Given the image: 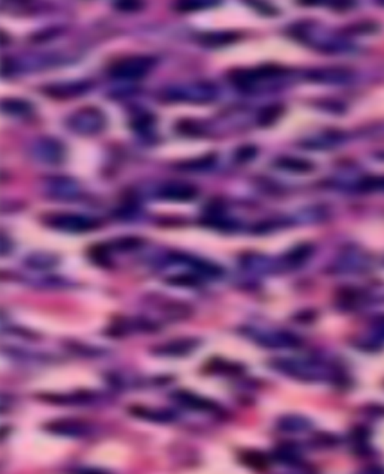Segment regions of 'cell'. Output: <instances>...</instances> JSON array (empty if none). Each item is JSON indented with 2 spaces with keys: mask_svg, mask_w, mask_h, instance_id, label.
Returning a JSON list of instances; mask_svg holds the SVG:
<instances>
[{
  "mask_svg": "<svg viewBox=\"0 0 384 474\" xmlns=\"http://www.w3.org/2000/svg\"><path fill=\"white\" fill-rule=\"evenodd\" d=\"M378 5H383V6H384V2H378Z\"/></svg>",
  "mask_w": 384,
  "mask_h": 474,
  "instance_id": "ab89813d",
  "label": "cell"
},
{
  "mask_svg": "<svg viewBox=\"0 0 384 474\" xmlns=\"http://www.w3.org/2000/svg\"><path fill=\"white\" fill-rule=\"evenodd\" d=\"M198 194V191L195 186L188 185V184H168L164 185L158 197L162 200H170V202H189V200H194Z\"/></svg>",
  "mask_w": 384,
  "mask_h": 474,
  "instance_id": "30bf717a",
  "label": "cell"
},
{
  "mask_svg": "<svg viewBox=\"0 0 384 474\" xmlns=\"http://www.w3.org/2000/svg\"><path fill=\"white\" fill-rule=\"evenodd\" d=\"M173 398H175L179 404L185 405L191 410H197V412H215L218 408V405L210 399L198 396L188 390H177L173 394Z\"/></svg>",
  "mask_w": 384,
  "mask_h": 474,
  "instance_id": "7c38bea8",
  "label": "cell"
},
{
  "mask_svg": "<svg viewBox=\"0 0 384 474\" xmlns=\"http://www.w3.org/2000/svg\"><path fill=\"white\" fill-rule=\"evenodd\" d=\"M311 426V422L308 419L302 416H286L279 421V428L288 432H300L305 431Z\"/></svg>",
  "mask_w": 384,
  "mask_h": 474,
  "instance_id": "7402d4cb",
  "label": "cell"
},
{
  "mask_svg": "<svg viewBox=\"0 0 384 474\" xmlns=\"http://www.w3.org/2000/svg\"><path fill=\"white\" fill-rule=\"evenodd\" d=\"M155 123V117L153 114H148V113H144V114H140L139 117H135L134 121L131 122V126L134 128L135 131H148L150 130V128L153 126Z\"/></svg>",
  "mask_w": 384,
  "mask_h": 474,
  "instance_id": "f546056e",
  "label": "cell"
},
{
  "mask_svg": "<svg viewBox=\"0 0 384 474\" xmlns=\"http://www.w3.org/2000/svg\"><path fill=\"white\" fill-rule=\"evenodd\" d=\"M90 87L89 83H74V85H58V86H50L45 89L47 95L58 98V99H67V98H76L87 92V89Z\"/></svg>",
  "mask_w": 384,
  "mask_h": 474,
  "instance_id": "9a60e30c",
  "label": "cell"
},
{
  "mask_svg": "<svg viewBox=\"0 0 384 474\" xmlns=\"http://www.w3.org/2000/svg\"><path fill=\"white\" fill-rule=\"evenodd\" d=\"M216 162V155L209 153L206 157H201L197 159H192L189 162H182L179 164L180 170H206L210 168Z\"/></svg>",
  "mask_w": 384,
  "mask_h": 474,
  "instance_id": "484cf974",
  "label": "cell"
},
{
  "mask_svg": "<svg viewBox=\"0 0 384 474\" xmlns=\"http://www.w3.org/2000/svg\"><path fill=\"white\" fill-rule=\"evenodd\" d=\"M286 108L281 104H272L264 107L263 110L259 113V125L260 126H272L275 123L278 119L284 114Z\"/></svg>",
  "mask_w": 384,
  "mask_h": 474,
  "instance_id": "44dd1931",
  "label": "cell"
},
{
  "mask_svg": "<svg viewBox=\"0 0 384 474\" xmlns=\"http://www.w3.org/2000/svg\"><path fill=\"white\" fill-rule=\"evenodd\" d=\"M157 67V59L153 56H144V54H137V56L123 58L113 63L108 74L116 80H140L146 77L149 72Z\"/></svg>",
  "mask_w": 384,
  "mask_h": 474,
  "instance_id": "3957f363",
  "label": "cell"
},
{
  "mask_svg": "<svg viewBox=\"0 0 384 474\" xmlns=\"http://www.w3.org/2000/svg\"><path fill=\"white\" fill-rule=\"evenodd\" d=\"M49 194L56 198H74L80 193L77 180L71 177H53L49 180Z\"/></svg>",
  "mask_w": 384,
  "mask_h": 474,
  "instance_id": "4fadbf2b",
  "label": "cell"
},
{
  "mask_svg": "<svg viewBox=\"0 0 384 474\" xmlns=\"http://www.w3.org/2000/svg\"><path fill=\"white\" fill-rule=\"evenodd\" d=\"M241 461L245 464L246 467L254 468L257 471H264V470H268V467H269V458L259 450L243 452L242 457H241Z\"/></svg>",
  "mask_w": 384,
  "mask_h": 474,
  "instance_id": "ac0fdd59",
  "label": "cell"
},
{
  "mask_svg": "<svg viewBox=\"0 0 384 474\" xmlns=\"http://www.w3.org/2000/svg\"><path fill=\"white\" fill-rule=\"evenodd\" d=\"M47 430L51 432L60 434V435H67V437H83L85 434H87V426L77 421L51 422L47 426Z\"/></svg>",
  "mask_w": 384,
  "mask_h": 474,
  "instance_id": "2e32d148",
  "label": "cell"
},
{
  "mask_svg": "<svg viewBox=\"0 0 384 474\" xmlns=\"http://www.w3.org/2000/svg\"><path fill=\"white\" fill-rule=\"evenodd\" d=\"M218 95V90L213 85L206 83V81H195V83L180 85L164 89L159 98L162 101L170 103H192V104H204L213 101Z\"/></svg>",
  "mask_w": 384,
  "mask_h": 474,
  "instance_id": "7a4b0ae2",
  "label": "cell"
},
{
  "mask_svg": "<svg viewBox=\"0 0 384 474\" xmlns=\"http://www.w3.org/2000/svg\"><path fill=\"white\" fill-rule=\"evenodd\" d=\"M371 264V258L367 252L360 249H349L336 261V270L342 273H359L367 270Z\"/></svg>",
  "mask_w": 384,
  "mask_h": 474,
  "instance_id": "9c48e42d",
  "label": "cell"
},
{
  "mask_svg": "<svg viewBox=\"0 0 384 474\" xmlns=\"http://www.w3.org/2000/svg\"><path fill=\"white\" fill-rule=\"evenodd\" d=\"M76 474H105V473L98 471V470H80Z\"/></svg>",
  "mask_w": 384,
  "mask_h": 474,
  "instance_id": "f35d334b",
  "label": "cell"
},
{
  "mask_svg": "<svg viewBox=\"0 0 384 474\" xmlns=\"http://www.w3.org/2000/svg\"><path fill=\"white\" fill-rule=\"evenodd\" d=\"M198 341L192 338H184V340H175L171 342H166L162 345L155 347V353L162 356H185L197 349Z\"/></svg>",
  "mask_w": 384,
  "mask_h": 474,
  "instance_id": "5bb4252c",
  "label": "cell"
},
{
  "mask_svg": "<svg viewBox=\"0 0 384 474\" xmlns=\"http://www.w3.org/2000/svg\"><path fill=\"white\" fill-rule=\"evenodd\" d=\"M65 153V146L56 139H50V137L35 140L30 148V155L33 159L42 164H49V166H58V164L63 162Z\"/></svg>",
  "mask_w": 384,
  "mask_h": 474,
  "instance_id": "52a82bcc",
  "label": "cell"
},
{
  "mask_svg": "<svg viewBox=\"0 0 384 474\" xmlns=\"http://www.w3.org/2000/svg\"><path fill=\"white\" fill-rule=\"evenodd\" d=\"M114 6L117 9H121V11L132 12V11H140L144 5L141 2H116Z\"/></svg>",
  "mask_w": 384,
  "mask_h": 474,
  "instance_id": "d590c367",
  "label": "cell"
},
{
  "mask_svg": "<svg viewBox=\"0 0 384 474\" xmlns=\"http://www.w3.org/2000/svg\"><path fill=\"white\" fill-rule=\"evenodd\" d=\"M170 284H175V286H197L198 284V279L192 275H176V276H171L168 278Z\"/></svg>",
  "mask_w": 384,
  "mask_h": 474,
  "instance_id": "836d02e7",
  "label": "cell"
},
{
  "mask_svg": "<svg viewBox=\"0 0 384 474\" xmlns=\"http://www.w3.org/2000/svg\"><path fill=\"white\" fill-rule=\"evenodd\" d=\"M251 336L263 347L268 349H295L300 345L297 336L282 331H255L251 329Z\"/></svg>",
  "mask_w": 384,
  "mask_h": 474,
  "instance_id": "ba28073f",
  "label": "cell"
},
{
  "mask_svg": "<svg viewBox=\"0 0 384 474\" xmlns=\"http://www.w3.org/2000/svg\"><path fill=\"white\" fill-rule=\"evenodd\" d=\"M359 188L362 191H368V193H372V191H378V193H384V176H369V177H365Z\"/></svg>",
  "mask_w": 384,
  "mask_h": 474,
  "instance_id": "83f0119b",
  "label": "cell"
},
{
  "mask_svg": "<svg viewBox=\"0 0 384 474\" xmlns=\"http://www.w3.org/2000/svg\"><path fill=\"white\" fill-rule=\"evenodd\" d=\"M131 413L135 416L144 417V419H150V421H157V422L173 421V414L170 412H161V410H149V408H143V407H134V408H131Z\"/></svg>",
  "mask_w": 384,
  "mask_h": 474,
  "instance_id": "603a6c76",
  "label": "cell"
},
{
  "mask_svg": "<svg viewBox=\"0 0 384 474\" xmlns=\"http://www.w3.org/2000/svg\"><path fill=\"white\" fill-rule=\"evenodd\" d=\"M277 166L282 170L293 171V173H309L314 170L313 162L299 159V158H279L277 161Z\"/></svg>",
  "mask_w": 384,
  "mask_h": 474,
  "instance_id": "d6986e66",
  "label": "cell"
},
{
  "mask_svg": "<svg viewBox=\"0 0 384 474\" xmlns=\"http://www.w3.org/2000/svg\"><path fill=\"white\" fill-rule=\"evenodd\" d=\"M313 252H314V246L299 245V246H296L295 249H291L287 254L286 261H287V264H290V266L296 267V266H300V264H304L311 257V255H313Z\"/></svg>",
  "mask_w": 384,
  "mask_h": 474,
  "instance_id": "ffe728a7",
  "label": "cell"
},
{
  "mask_svg": "<svg viewBox=\"0 0 384 474\" xmlns=\"http://www.w3.org/2000/svg\"><path fill=\"white\" fill-rule=\"evenodd\" d=\"M372 331L376 332L380 336V338H384V315H380L377 318H374Z\"/></svg>",
  "mask_w": 384,
  "mask_h": 474,
  "instance_id": "8d00e7d4",
  "label": "cell"
},
{
  "mask_svg": "<svg viewBox=\"0 0 384 474\" xmlns=\"http://www.w3.org/2000/svg\"><path fill=\"white\" fill-rule=\"evenodd\" d=\"M177 131L185 135H198L201 132V128L192 121H182L177 123Z\"/></svg>",
  "mask_w": 384,
  "mask_h": 474,
  "instance_id": "1f68e13d",
  "label": "cell"
},
{
  "mask_svg": "<svg viewBox=\"0 0 384 474\" xmlns=\"http://www.w3.org/2000/svg\"><path fill=\"white\" fill-rule=\"evenodd\" d=\"M239 40V35L237 33H207L201 36V42L204 45H210V47H215V45H225Z\"/></svg>",
  "mask_w": 384,
  "mask_h": 474,
  "instance_id": "cb8c5ba5",
  "label": "cell"
},
{
  "mask_svg": "<svg viewBox=\"0 0 384 474\" xmlns=\"http://www.w3.org/2000/svg\"><path fill=\"white\" fill-rule=\"evenodd\" d=\"M207 372H228V374H237L241 372L242 368L237 367L234 363H228V362H221V360H215V362H209Z\"/></svg>",
  "mask_w": 384,
  "mask_h": 474,
  "instance_id": "f1b7e54d",
  "label": "cell"
},
{
  "mask_svg": "<svg viewBox=\"0 0 384 474\" xmlns=\"http://www.w3.org/2000/svg\"><path fill=\"white\" fill-rule=\"evenodd\" d=\"M255 6H260V8H257L259 9V11L261 12V14H264V15H275V14H278V11H277V9L275 8H273V6H269L268 3H260V2H252Z\"/></svg>",
  "mask_w": 384,
  "mask_h": 474,
  "instance_id": "74e56055",
  "label": "cell"
},
{
  "mask_svg": "<svg viewBox=\"0 0 384 474\" xmlns=\"http://www.w3.org/2000/svg\"><path fill=\"white\" fill-rule=\"evenodd\" d=\"M309 77L314 81H320V83L326 85H345L351 81L353 72L345 68H324L313 71Z\"/></svg>",
  "mask_w": 384,
  "mask_h": 474,
  "instance_id": "8fae6325",
  "label": "cell"
},
{
  "mask_svg": "<svg viewBox=\"0 0 384 474\" xmlns=\"http://www.w3.org/2000/svg\"><path fill=\"white\" fill-rule=\"evenodd\" d=\"M56 263H58V258L54 257V255L41 254V252L33 254V255H30L29 258H27V264H29L30 267H35V269H50Z\"/></svg>",
  "mask_w": 384,
  "mask_h": 474,
  "instance_id": "4316f807",
  "label": "cell"
},
{
  "mask_svg": "<svg viewBox=\"0 0 384 474\" xmlns=\"http://www.w3.org/2000/svg\"><path fill=\"white\" fill-rule=\"evenodd\" d=\"M218 2H180L177 8L180 11H195V9H203L209 6H216Z\"/></svg>",
  "mask_w": 384,
  "mask_h": 474,
  "instance_id": "d6a6232c",
  "label": "cell"
},
{
  "mask_svg": "<svg viewBox=\"0 0 384 474\" xmlns=\"http://www.w3.org/2000/svg\"><path fill=\"white\" fill-rule=\"evenodd\" d=\"M362 300H363V295L356 288H344L340 291V293H338V302L345 308L358 306Z\"/></svg>",
  "mask_w": 384,
  "mask_h": 474,
  "instance_id": "d4e9b609",
  "label": "cell"
},
{
  "mask_svg": "<svg viewBox=\"0 0 384 474\" xmlns=\"http://www.w3.org/2000/svg\"><path fill=\"white\" fill-rule=\"evenodd\" d=\"M47 225L67 233H86L99 227V222L89 216L77 213H50L47 216Z\"/></svg>",
  "mask_w": 384,
  "mask_h": 474,
  "instance_id": "5b68a950",
  "label": "cell"
},
{
  "mask_svg": "<svg viewBox=\"0 0 384 474\" xmlns=\"http://www.w3.org/2000/svg\"><path fill=\"white\" fill-rule=\"evenodd\" d=\"M275 369L288 374L304 381H326L336 377L333 368L315 360H297V359H277L273 360Z\"/></svg>",
  "mask_w": 384,
  "mask_h": 474,
  "instance_id": "6da1fadb",
  "label": "cell"
},
{
  "mask_svg": "<svg viewBox=\"0 0 384 474\" xmlns=\"http://www.w3.org/2000/svg\"><path fill=\"white\" fill-rule=\"evenodd\" d=\"M255 157H257V148H254V146H243V148L236 152L237 162H248Z\"/></svg>",
  "mask_w": 384,
  "mask_h": 474,
  "instance_id": "4dcf8cb0",
  "label": "cell"
},
{
  "mask_svg": "<svg viewBox=\"0 0 384 474\" xmlns=\"http://www.w3.org/2000/svg\"><path fill=\"white\" fill-rule=\"evenodd\" d=\"M2 112L8 116H14V117H29L30 114H33V107L30 103L23 101V99L9 98V99H3Z\"/></svg>",
  "mask_w": 384,
  "mask_h": 474,
  "instance_id": "e0dca14e",
  "label": "cell"
},
{
  "mask_svg": "<svg viewBox=\"0 0 384 474\" xmlns=\"http://www.w3.org/2000/svg\"><path fill=\"white\" fill-rule=\"evenodd\" d=\"M67 125L72 132H76L78 135L90 137V135H96L104 131V128L107 125V119H105V114L101 112L99 108L83 107L68 117Z\"/></svg>",
  "mask_w": 384,
  "mask_h": 474,
  "instance_id": "277c9868",
  "label": "cell"
},
{
  "mask_svg": "<svg viewBox=\"0 0 384 474\" xmlns=\"http://www.w3.org/2000/svg\"><path fill=\"white\" fill-rule=\"evenodd\" d=\"M140 245H141V240L137 239V237H125V239L117 240L116 246L119 249H134Z\"/></svg>",
  "mask_w": 384,
  "mask_h": 474,
  "instance_id": "e575fe53",
  "label": "cell"
},
{
  "mask_svg": "<svg viewBox=\"0 0 384 474\" xmlns=\"http://www.w3.org/2000/svg\"><path fill=\"white\" fill-rule=\"evenodd\" d=\"M287 69L281 67H260L252 69H233L230 74V78L237 87L242 89H251L254 85L260 83L261 80H270L278 78L287 74Z\"/></svg>",
  "mask_w": 384,
  "mask_h": 474,
  "instance_id": "8992f818",
  "label": "cell"
}]
</instances>
